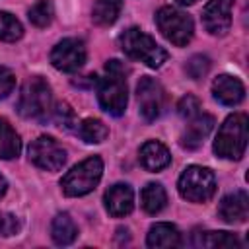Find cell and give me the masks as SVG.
Segmentation results:
<instances>
[{
  "label": "cell",
  "mask_w": 249,
  "mask_h": 249,
  "mask_svg": "<svg viewBox=\"0 0 249 249\" xmlns=\"http://www.w3.org/2000/svg\"><path fill=\"white\" fill-rule=\"evenodd\" d=\"M126 68L121 60H109L105 64V76L97 80V99L105 113L121 117L126 109Z\"/></svg>",
  "instance_id": "6da1fadb"
},
{
  "label": "cell",
  "mask_w": 249,
  "mask_h": 249,
  "mask_svg": "<svg viewBox=\"0 0 249 249\" xmlns=\"http://www.w3.org/2000/svg\"><path fill=\"white\" fill-rule=\"evenodd\" d=\"M18 111L25 119L47 121L53 111V93L51 86L41 76H31L21 86L18 99Z\"/></svg>",
  "instance_id": "7a4b0ae2"
},
{
  "label": "cell",
  "mask_w": 249,
  "mask_h": 249,
  "mask_svg": "<svg viewBox=\"0 0 249 249\" xmlns=\"http://www.w3.org/2000/svg\"><path fill=\"white\" fill-rule=\"evenodd\" d=\"M247 148V115L233 113L218 128L214 140L216 156L224 160H239Z\"/></svg>",
  "instance_id": "3957f363"
},
{
  "label": "cell",
  "mask_w": 249,
  "mask_h": 249,
  "mask_svg": "<svg viewBox=\"0 0 249 249\" xmlns=\"http://www.w3.org/2000/svg\"><path fill=\"white\" fill-rule=\"evenodd\" d=\"M121 49L124 51V54H128L134 60L144 62L150 68H160L165 60H167V53L165 49H161L154 37H150L148 33H144L138 27H130L126 29L121 37H119Z\"/></svg>",
  "instance_id": "277c9868"
},
{
  "label": "cell",
  "mask_w": 249,
  "mask_h": 249,
  "mask_svg": "<svg viewBox=\"0 0 249 249\" xmlns=\"http://www.w3.org/2000/svg\"><path fill=\"white\" fill-rule=\"evenodd\" d=\"M101 175H103V161L99 156H91L80 161L78 165H74L62 177L60 181L62 193L66 196H84L97 187Z\"/></svg>",
  "instance_id": "5b68a950"
},
{
  "label": "cell",
  "mask_w": 249,
  "mask_h": 249,
  "mask_svg": "<svg viewBox=\"0 0 249 249\" xmlns=\"http://www.w3.org/2000/svg\"><path fill=\"white\" fill-rule=\"evenodd\" d=\"M179 195L189 202H206L216 193V177L212 169L202 165H189L179 177Z\"/></svg>",
  "instance_id": "8992f818"
},
{
  "label": "cell",
  "mask_w": 249,
  "mask_h": 249,
  "mask_svg": "<svg viewBox=\"0 0 249 249\" xmlns=\"http://www.w3.org/2000/svg\"><path fill=\"white\" fill-rule=\"evenodd\" d=\"M156 23L161 35L175 47H185L193 39V33H195L193 18L177 8H171V6L160 8L156 14Z\"/></svg>",
  "instance_id": "52a82bcc"
},
{
  "label": "cell",
  "mask_w": 249,
  "mask_h": 249,
  "mask_svg": "<svg viewBox=\"0 0 249 249\" xmlns=\"http://www.w3.org/2000/svg\"><path fill=\"white\" fill-rule=\"evenodd\" d=\"M29 160L45 171H58L66 163V150L53 136H39L29 144Z\"/></svg>",
  "instance_id": "ba28073f"
},
{
  "label": "cell",
  "mask_w": 249,
  "mask_h": 249,
  "mask_svg": "<svg viewBox=\"0 0 249 249\" xmlns=\"http://www.w3.org/2000/svg\"><path fill=\"white\" fill-rule=\"evenodd\" d=\"M136 99H138L140 113L146 121H156L165 109V91L161 84L150 76L140 78L136 86Z\"/></svg>",
  "instance_id": "9c48e42d"
},
{
  "label": "cell",
  "mask_w": 249,
  "mask_h": 249,
  "mask_svg": "<svg viewBox=\"0 0 249 249\" xmlns=\"http://www.w3.org/2000/svg\"><path fill=\"white\" fill-rule=\"evenodd\" d=\"M51 62L60 72H76L86 62V47L84 41L68 37L54 45L51 51Z\"/></svg>",
  "instance_id": "30bf717a"
},
{
  "label": "cell",
  "mask_w": 249,
  "mask_h": 249,
  "mask_svg": "<svg viewBox=\"0 0 249 249\" xmlns=\"http://www.w3.org/2000/svg\"><path fill=\"white\" fill-rule=\"evenodd\" d=\"M233 0H210L202 10V25L212 35H226L231 27Z\"/></svg>",
  "instance_id": "8fae6325"
},
{
  "label": "cell",
  "mask_w": 249,
  "mask_h": 249,
  "mask_svg": "<svg viewBox=\"0 0 249 249\" xmlns=\"http://www.w3.org/2000/svg\"><path fill=\"white\" fill-rule=\"evenodd\" d=\"M103 202H105V210L111 216L121 218V216H126V214L132 212V208H134V193L126 183H115L113 187H109L105 191Z\"/></svg>",
  "instance_id": "7c38bea8"
},
{
  "label": "cell",
  "mask_w": 249,
  "mask_h": 249,
  "mask_svg": "<svg viewBox=\"0 0 249 249\" xmlns=\"http://www.w3.org/2000/svg\"><path fill=\"white\" fill-rule=\"evenodd\" d=\"M218 214L228 224H243L249 216V196L245 191H235L220 200Z\"/></svg>",
  "instance_id": "4fadbf2b"
},
{
  "label": "cell",
  "mask_w": 249,
  "mask_h": 249,
  "mask_svg": "<svg viewBox=\"0 0 249 249\" xmlns=\"http://www.w3.org/2000/svg\"><path fill=\"white\" fill-rule=\"evenodd\" d=\"M212 93H214V97L222 105L233 107V105H239L243 101V97H245V86L237 78H233L230 74H222V76H218L212 82Z\"/></svg>",
  "instance_id": "5bb4252c"
},
{
  "label": "cell",
  "mask_w": 249,
  "mask_h": 249,
  "mask_svg": "<svg viewBox=\"0 0 249 249\" xmlns=\"http://www.w3.org/2000/svg\"><path fill=\"white\" fill-rule=\"evenodd\" d=\"M212 128H214V117L206 113H198L196 117L189 119V124L181 136V146L187 150H196Z\"/></svg>",
  "instance_id": "9a60e30c"
},
{
  "label": "cell",
  "mask_w": 249,
  "mask_h": 249,
  "mask_svg": "<svg viewBox=\"0 0 249 249\" xmlns=\"http://www.w3.org/2000/svg\"><path fill=\"white\" fill-rule=\"evenodd\" d=\"M140 163L148 171H160L171 163V154L161 142L148 140L140 146Z\"/></svg>",
  "instance_id": "2e32d148"
},
{
  "label": "cell",
  "mask_w": 249,
  "mask_h": 249,
  "mask_svg": "<svg viewBox=\"0 0 249 249\" xmlns=\"http://www.w3.org/2000/svg\"><path fill=\"white\" fill-rule=\"evenodd\" d=\"M148 247H179L181 245V233L173 224L160 222L154 224L146 237Z\"/></svg>",
  "instance_id": "e0dca14e"
},
{
  "label": "cell",
  "mask_w": 249,
  "mask_h": 249,
  "mask_svg": "<svg viewBox=\"0 0 249 249\" xmlns=\"http://www.w3.org/2000/svg\"><path fill=\"white\" fill-rule=\"evenodd\" d=\"M78 235V228L74 224V220L70 218V214L62 212L56 214L53 224H51V237L56 245H70Z\"/></svg>",
  "instance_id": "ac0fdd59"
},
{
  "label": "cell",
  "mask_w": 249,
  "mask_h": 249,
  "mask_svg": "<svg viewBox=\"0 0 249 249\" xmlns=\"http://www.w3.org/2000/svg\"><path fill=\"white\" fill-rule=\"evenodd\" d=\"M21 152V140L19 134L12 128V124L0 117V158L2 160H14Z\"/></svg>",
  "instance_id": "d6986e66"
},
{
  "label": "cell",
  "mask_w": 249,
  "mask_h": 249,
  "mask_svg": "<svg viewBox=\"0 0 249 249\" xmlns=\"http://www.w3.org/2000/svg\"><path fill=\"white\" fill-rule=\"evenodd\" d=\"M140 202H142V208L148 212V214H158L163 210L165 202H167V195H165V189L160 185V183H148L142 193H140Z\"/></svg>",
  "instance_id": "ffe728a7"
},
{
  "label": "cell",
  "mask_w": 249,
  "mask_h": 249,
  "mask_svg": "<svg viewBox=\"0 0 249 249\" xmlns=\"http://www.w3.org/2000/svg\"><path fill=\"white\" fill-rule=\"evenodd\" d=\"M123 0H95L91 8V19L97 25H111L119 18Z\"/></svg>",
  "instance_id": "44dd1931"
},
{
  "label": "cell",
  "mask_w": 249,
  "mask_h": 249,
  "mask_svg": "<svg viewBox=\"0 0 249 249\" xmlns=\"http://www.w3.org/2000/svg\"><path fill=\"white\" fill-rule=\"evenodd\" d=\"M76 130H78L80 138L84 142H88V144H99V142H103L109 136V128L105 126V123L99 121V119H91V117L84 119L76 126Z\"/></svg>",
  "instance_id": "7402d4cb"
},
{
  "label": "cell",
  "mask_w": 249,
  "mask_h": 249,
  "mask_svg": "<svg viewBox=\"0 0 249 249\" xmlns=\"http://www.w3.org/2000/svg\"><path fill=\"white\" fill-rule=\"evenodd\" d=\"M198 245L202 247H212V249H222V247H239V239L235 233L230 231H206L200 235Z\"/></svg>",
  "instance_id": "603a6c76"
},
{
  "label": "cell",
  "mask_w": 249,
  "mask_h": 249,
  "mask_svg": "<svg viewBox=\"0 0 249 249\" xmlns=\"http://www.w3.org/2000/svg\"><path fill=\"white\" fill-rule=\"evenodd\" d=\"M23 35V27L10 12H0V41H18Z\"/></svg>",
  "instance_id": "cb8c5ba5"
},
{
  "label": "cell",
  "mask_w": 249,
  "mask_h": 249,
  "mask_svg": "<svg viewBox=\"0 0 249 249\" xmlns=\"http://www.w3.org/2000/svg\"><path fill=\"white\" fill-rule=\"evenodd\" d=\"M53 16H54V10L51 0H37L29 8V21L37 27H47L53 21Z\"/></svg>",
  "instance_id": "d4e9b609"
},
{
  "label": "cell",
  "mask_w": 249,
  "mask_h": 249,
  "mask_svg": "<svg viewBox=\"0 0 249 249\" xmlns=\"http://www.w3.org/2000/svg\"><path fill=\"white\" fill-rule=\"evenodd\" d=\"M208 70H210V58L206 54H193L185 64V72L193 80H200L202 76L208 74Z\"/></svg>",
  "instance_id": "484cf974"
},
{
  "label": "cell",
  "mask_w": 249,
  "mask_h": 249,
  "mask_svg": "<svg viewBox=\"0 0 249 249\" xmlns=\"http://www.w3.org/2000/svg\"><path fill=\"white\" fill-rule=\"evenodd\" d=\"M53 115H54L56 124H60L64 130H72L74 126H78L76 115H74V111L68 103H58L56 109H53Z\"/></svg>",
  "instance_id": "4316f807"
},
{
  "label": "cell",
  "mask_w": 249,
  "mask_h": 249,
  "mask_svg": "<svg viewBox=\"0 0 249 249\" xmlns=\"http://www.w3.org/2000/svg\"><path fill=\"white\" fill-rule=\"evenodd\" d=\"M177 113L183 117V119H193V117H196L198 113H200V101L195 97V95H191V93H187L185 97H181L179 99V103H177Z\"/></svg>",
  "instance_id": "83f0119b"
},
{
  "label": "cell",
  "mask_w": 249,
  "mask_h": 249,
  "mask_svg": "<svg viewBox=\"0 0 249 249\" xmlns=\"http://www.w3.org/2000/svg\"><path fill=\"white\" fill-rule=\"evenodd\" d=\"M16 86V78L12 74V70H8L6 66H0V99L8 97L12 93Z\"/></svg>",
  "instance_id": "f1b7e54d"
},
{
  "label": "cell",
  "mask_w": 249,
  "mask_h": 249,
  "mask_svg": "<svg viewBox=\"0 0 249 249\" xmlns=\"http://www.w3.org/2000/svg\"><path fill=\"white\" fill-rule=\"evenodd\" d=\"M19 230V222L14 214L0 212V235H14Z\"/></svg>",
  "instance_id": "f546056e"
},
{
  "label": "cell",
  "mask_w": 249,
  "mask_h": 249,
  "mask_svg": "<svg viewBox=\"0 0 249 249\" xmlns=\"http://www.w3.org/2000/svg\"><path fill=\"white\" fill-rule=\"evenodd\" d=\"M6 189H8V183H6V179L0 175V198L4 196V193H6Z\"/></svg>",
  "instance_id": "4dcf8cb0"
},
{
  "label": "cell",
  "mask_w": 249,
  "mask_h": 249,
  "mask_svg": "<svg viewBox=\"0 0 249 249\" xmlns=\"http://www.w3.org/2000/svg\"><path fill=\"white\" fill-rule=\"evenodd\" d=\"M175 2H177L179 6H193L196 0H175Z\"/></svg>",
  "instance_id": "1f68e13d"
}]
</instances>
